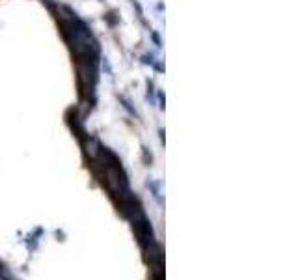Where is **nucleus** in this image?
I'll return each mask as SVG.
<instances>
[]
</instances>
